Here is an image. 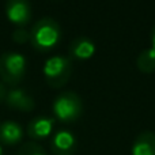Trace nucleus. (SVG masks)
Listing matches in <instances>:
<instances>
[{
	"label": "nucleus",
	"instance_id": "nucleus-3",
	"mask_svg": "<svg viewBox=\"0 0 155 155\" xmlns=\"http://www.w3.org/2000/svg\"><path fill=\"white\" fill-rule=\"evenodd\" d=\"M53 113L63 123H74L83 113V101L75 91H64L53 101Z\"/></svg>",
	"mask_w": 155,
	"mask_h": 155
},
{
	"label": "nucleus",
	"instance_id": "nucleus-4",
	"mask_svg": "<svg viewBox=\"0 0 155 155\" xmlns=\"http://www.w3.org/2000/svg\"><path fill=\"white\" fill-rule=\"evenodd\" d=\"M26 75V59L18 52H3L0 54V78L7 84L16 86Z\"/></svg>",
	"mask_w": 155,
	"mask_h": 155
},
{
	"label": "nucleus",
	"instance_id": "nucleus-6",
	"mask_svg": "<svg viewBox=\"0 0 155 155\" xmlns=\"http://www.w3.org/2000/svg\"><path fill=\"white\" fill-rule=\"evenodd\" d=\"M51 148L54 155H74L78 150V140L71 131L60 129L52 137Z\"/></svg>",
	"mask_w": 155,
	"mask_h": 155
},
{
	"label": "nucleus",
	"instance_id": "nucleus-14",
	"mask_svg": "<svg viewBox=\"0 0 155 155\" xmlns=\"http://www.w3.org/2000/svg\"><path fill=\"white\" fill-rule=\"evenodd\" d=\"M29 33L26 31V30H23V29H18V30H15V31L12 33V40L15 41V42H19V44H23V42H26L27 40H29Z\"/></svg>",
	"mask_w": 155,
	"mask_h": 155
},
{
	"label": "nucleus",
	"instance_id": "nucleus-7",
	"mask_svg": "<svg viewBox=\"0 0 155 155\" xmlns=\"http://www.w3.org/2000/svg\"><path fill=\"white\" fill-rule=\"evenodd\" d=\"M97 51V45L90 37L86 35H80L71 41L68 52H70L71 59H78V60H86L94 56Z\"/></svg>",
	"mask_w": 155,
	"mask_h": 155
},
{
	"label": "nucleus",
	"instance_id": "nucleus-12",
	"mask_svg": "<svg viewBox=\"0 0 155 155\" xmlns=\"http://www.w3.org/2000/svg\"><path fill=\"white\" fill-rule=\"evenodd\" d=\"M136 64L142 72L151 74L155 71V48L150 46L147 49H143L136 59Z\"/></svg>",
	"mask_w": 155,
	"mask_h": 155
},
{
	"label": "nucleus",
	"instance_id": "nucleus-16",
	"mask_svg": "<svg viewBox=\"0 0 155 155\" xmlns=\"http://www.w3.org/2000/svg\"><path fill=\"white\" fill-rule=\"evenodd\" d=\"M151 46L155 48V25L153 26V29H151Z\"/></svg>",
	"mask_w": 155,
	"mask_h": 155
},
{
	"label": "nucleus",
	"instance_id": "nucleus-11",
	"mask_svg": "<svg viewBox=\"0 0 155 155\" xmlns=\"http://www.w3.org/2000/svg\"><path fill=\"white\" fill-rule=\"evenodd\" d=\"M22 136H23V131L18 123L8 120L0 124V143L14 146L21 142Z\"/></svg>",
	"mask_w": 155,
	"mask_h": 155
},
{
	"label": "nucleus",
	"instance_id": "nucleus-5",
	"mask_svg": "<svg viewBox=\"0 0 155 155\" xmlns=\"http://www.w3.org/2000/svg\"><path fill=\"white\" fill-rule=\"evenodd\" d=\"M5 15L8 21L16 26H25L29 23L33 15L30 0H7L5 2Z\"/></svg>",
	"mask_w": 155,
	"mask_h": 155
},
{
	"label": "nucleus",
	"instance_id": "nucleus-2",
	"mask_svg": "<svg viewBox=\"0 0 155 155\" xmlns=\"http://www.w3.org/2000/svg\"><path fill=\"white\" fill-rule=\"evenodd\" d=\"M45 80L51 87L59 88L67 83L72 72V59L63 54H53L42 67Z\"/></svg>",
	"mask_w": 155,
	"mask_h": 155
},
{
	"label": "nucleus",
	"instance_id": "nucleus-10",
	"mask_svg": "<svg viewBox=\"0 0 155 155\" xmlns=\"http://www.w3.org/2000/svg\"><path fill=\"white\" fill-rule=\"evenodd\" d=\"M132 155H155V132H140L132 144Z\"/></svg>",
	"mask_w": 155,
	"mask_h": 155
},
{
	"label": "nucleus",
	"instance_id": "nucleus-13",
	"mask_svg": "<svg viewBox=\"0 0 155 155\" xmlns=\"http://www.w3.org/2000/svg\"><path fill=\"white\" fill-rule=\"evenodd\" d=\"M18 155H46V153L40 144L30 142L22 146L18 151Z\"/></svg>",
	"mask_w": 155,
	"mask_h": 155
},
{
	"label": "nucleus",
	"instance_id": "nucleus-17",
	"mask_svg": "<svg viewBox=\"0 0 155 155\" xmlns=\"http://www.w3.org/2000/svg\"><path fill=\"white\" fill-rule=\"evenodd\" d=\"M0 155H3V148H2V146H0Z\"/></svg>",
	"mask_w": 155,
	"mask_h": 155
},
{
	"label": "nucleus",
	"instance_id": "nucleus-9",
	"mask_svg": "<svg viewBox=\"0 0 155 155\" xmlns=\"http://www.w3.org/2000/svg\"><path fill=\"white\" fill-rule=\"evenodd\" d=\"M5 102L10 107L22 112H30L34 109V99L23 88H12L5 95Z\"/></svg>",
	"mask_w": 155,
	"mask_h": 155
},
{
	"label": "nucleus",
	"instance_id": "nucleus-15",
	"mask_svg": "<svg viewBox=\"0 0 155 155\" xmlns=\"http://www.w3.org/2000/svg\"><path fill=\"white\" fill-rule=\"evenodd\" d=\"M5 95H7V90H5L4 84L0 82V102L4 101V99H5Z\"/></svg>",
	"mask_w": 155,
	"mask_h": 155
},
{
	"label": "nucleus",
	"instance_id": "nucleus-1",
	"mask_svg": "<svg viewBox=\"0 0 155 155\" xmlns=\"http://www.w3.org/2000/svg\"><path fill=\"white\" fill-rule=\"evenodd\" d=\"M29 35V41L35 51L49 52L59 45L61 40V27L56 19L45 16L33 25Z\"/></svg>",
	"mask_w": 155,
	"mask_h": 155
},
{
	"label": "nucleus",
	"instance_id": "nucleus-8",
	"mask_svg": "<svg viewBox=\"0 0 155 155\" xmlns=\"http://www.w3.org/2000/svg\"><path fill=\"white\" fill-rule=\"evenodd\" d=\"M53 127L54 118L46 117V116H38L27 124V135L34 140L45 139L52 134Z\"/></svg>",
	"mask_w": 155,
	"mask_h": 155
}]
</instances>
